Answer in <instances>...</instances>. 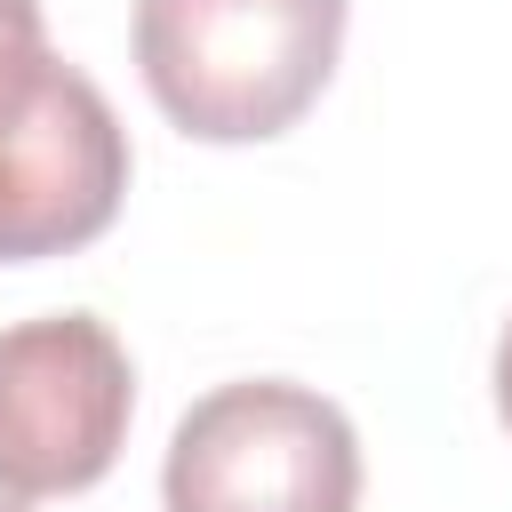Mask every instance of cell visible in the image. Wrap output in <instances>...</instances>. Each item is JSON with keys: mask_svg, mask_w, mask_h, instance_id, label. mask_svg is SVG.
Listing matches in <instances>:
<instances>
[{"mask_svg": "<svg viewBox=\"0 0 512 512\" xmlns=\"http://www.w3.org/2000/svg\"><path fill=\"white\" fill-rule=\"evenodd\" d=\"M344 48V0H136V72L200 144L296 128Z\"/></svg>", "mask_w": 512, "mask_h": 512, "instance_id": "cell-1", "label": "cell"}, {"mask_svg": "<svg viewBox=\"0 0 512 512\" xmlns=\"http://www.w3.org/2000/svg\"><path fill=\"white\" fill-rule=\"evenodd\" d=\"M128 192V128L48 40L0 48V264L88 248Z\"/></svg>", "mask_w": 512, "mask_h": 512, "instance_id": "cell-2", "label": "cell"}, {"mask_svg": "<svg viewBox=\"0 0 512 512\" xmlns=\"http://www.w3.org/2000/svg\"><path fill=\"white\" fill-rule=\"evenodd\" d=\"M168 512H352L360 504V440L344 408L288 376L216 384L184 408L168 464Z\"/></svg>", "mask_w": 512, "mask_h": 512, "instance_id": "cell-3", "label": "cell"}, {"mask_svg": "<svg viewBox=\"0 0 512 512\" xmlns=\"http://www.w3.org/2000/svg\"><path fill=\"white\" fill-rule=\"evenodd\" d=\"M136 416L128 344L96 312L0 328V480L16 496H80L120 464Z\"/></svg>", "mask_w": 512, "mask_h": 512, "instance_id": "cell-4", "label": "cell"}, {"mask_svg": "<svg viewBox=\"0 0 512 512\" xmlns=\"http://www.w3.org/2000/svg\"><path fill=\"white\" fill-rule=\"evenodd\" d=\"M24 40H48L40 0H0V48H24Z\"/></svg>", "mask_w": 512, "mask_h": 512, "instance_id": "cell-5", "label": "cell"}, {"mask_svg": "<svg viewBox=\"0 0 512 512\" xmlns=\"http://www.w3.org/2000/svg\"><path fill=\"white\" fill-rule=\"evenodd\" d=\"M496 416H504V432H512V328H504V344H496Z\"/></svg>", "mask_w": 512, "mask_h": 512, "instance_id": "cell-6", "label": "cell"}, {"mask_svg": "<svg viewBox=\"0 0 512 512\" xmlns=\"http://www.w3.org/2000/svg\"><path fill=\"white\" fill-rule=\"evenodd\" d=\"M0 512H32V496H16V488L0 480Z\"/></svg>", "mask_w": 512, "mask_h": 512, "instance_id": "cell-7", "label": "cell"}]
</instances>
